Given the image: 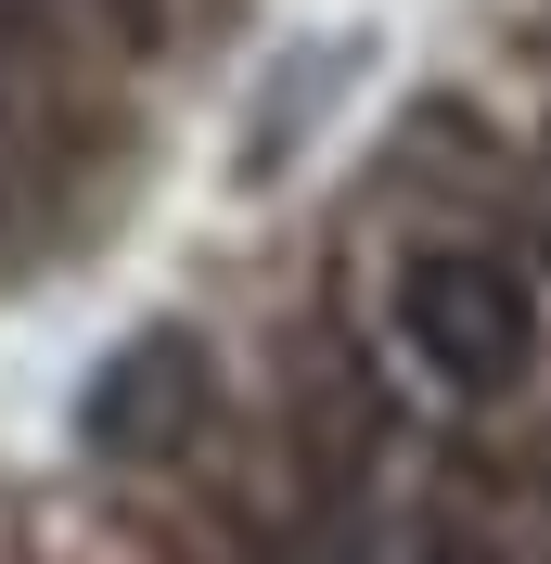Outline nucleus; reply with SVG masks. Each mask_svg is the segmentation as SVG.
Segmentation results:
<instances>
[{
  "instance_id": "nucleus-1",
  "label": "nucleus",
  "mask_w": 551,
  "mask_h": 564,
  "mask_svg": "<svg viewBox=\"0 0 551 564\" xmlns=\"http://www.w3.org/2000/svg\"><path fill=\"white\" fill-rule=\"evenodd\" d=\"M385 321H398V347H411L423 386L475 398V411L487 398H526V372H539V282L500 245H411Z\"/></svg>"
},
{
  "instance_id": "nucleus-2",
  "label": "nucleus",
  "mask_w": 551,
  "mask_h": 564,
  "mask_svg": "<svg viewBox=\"0 0 551 564\" xmlns=\"http://www.w3.org/2000/svg\"><path fill=\"white\" fill-rule=\"evenodd\" d=\"M206 423H218V347L193 334V321L129 334V347H116L90 386H77V436H90V462H116V475L180 462Z\"/></svg>"
},
{
  "instance_id": "nucleus-3",
  "label": "nucleus",
  "mask_w": 551,
  "mask_h": 564,
  "mask_svg": "<svg viewBox=\"0 0 551 564\" xmlns=\"http://www.w3.org/2000/svg\"><path fill=\"white\" fill-rule=\"evenodd\" d=\"M65 0H0V231L65 206V141H77V65H65Z\"/></svg>"
},
{
  "instance_id": "nucleus-4",
  "label": "nucleus",
  "mask_w": 551,
  "mask_h": 564,
  "mask_svg": "<svg viewBox=\"0 0 551 564\" xmlns=\"http://www.w3.org/2000/svg\"><path fill=\"white\" fill-rule=\"evenodd\" d=\"M411 564H487V552H462V539H436V552H411Z\"/></svg>"
}]
</instances>
